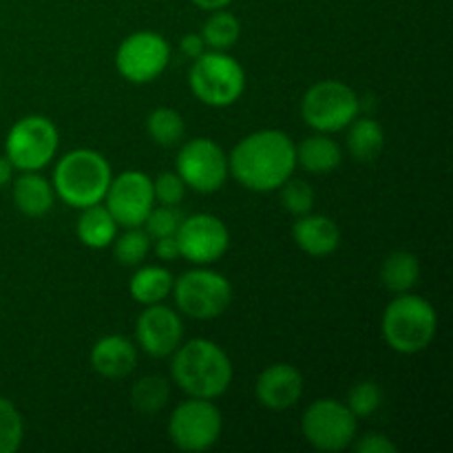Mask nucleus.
<instances>
[{"label": "nucleus", "mask_w": 453, "mask_h": 453, "mask_svg": "<svg viewBox=\"0 0 453 453\" xmlns=\"http://www.w3.org/2000/svg\"><path fill=\"white\" fill-rule=\"evenodd\" d=\"M296 168V146L277 128H264L243 137L228 157V171L252 193L281 188Z\"/></svg>", "instance_id": "nucleus-1"}, {"label": "nucleus", "mask_w": 453, "mask_h": 453, "mask_svg": "<svg viewBox=\"0 0 453 453\" xmlns=\"http://www.w3.org/2000/svg\"><path fill=\"white\" fill-rule=\"evenodd\" d=\"M173 380L190 398L215 401L233 383V363L217 343L193 339L173 352Z\"/></svg>", "instance_id": "nucleus-2"}, {"label": "nucleus", "mask_w": 453, "mask_h": 453, "mask_svg": "<svg viewBox=\"0 0 453 453\" xmlns=\"http://www.w3.org/2000/svg\"><path fill=\"white\" fill-rule=\"evenodd\" d=\"M111 180L113 173L104 155L93 149H75L58 162L51 186L62 202L82 211L102 203Z\"/></svg>", "instance_id": "nucleus-3"}, {"label": "nucleus", "mask_w": 453, "mask_h": 453, "mask_svg": "<svg viewBox=\"0 0 453 453\" xmlns=\"http://www.w3.org/2000/svg\"><path fill=\"white\" fill-rule=\"evenodd\" d=\"M436 330V310L418 295H398L383 312V336L398 354H418L427 349Z\"/></svg>", "instance_id": "nucleus-4"}, {"label": "nucleus", "mask_w": 453, "mask_h": 453, "mask_svg": "<svg viewBox=\"0 0 453 453\" xmlns=\"http://www.w3.org/2000/svg\"><path fill=\"white\" fill-rule=\"evenodd\" d=\"M195 97L206 106H233L246 91V71L226 51H203L195 58L188 73Z\"/></svg>", "instance_id": "nucleus-5"}, {"label": "nucleus", "mask_w": 453, "mask_h": 453, "mask_svg": "<svg viewBox=\"0 0 453 453\" xmlns=\"http://www.w3.org/2000/svg\"><path fill=\"white\" fill-rule=\"evenodd\" d=\"M361 111V100L341 80H321L305 91L301 115L310 128L319 133H336L348 128Z\"/></svg>", "instance_id": "nucleus-6"}, {"label": "nucleus", "mask_w": 453, "mask_h": 453, "mask_svg": "<svg viewBox=\"0 0 453 453\" xmlns=\"http://www.w3.org/2000/svg\"><path fill=\"white\" fill-rule=\"evenodd\" d=\"M177 308L190 319L211 321L221 317L233 301V286L224 274L208 268L188 270L173 283Z\"/></svg>", "instance_id": "nucleus-7"}, {"label": "nucleus", "mask_w": 453, "mask_h": 453, "mask_svg": "<svg viewBox=\"0 0 453 453\" xmlns=\"http://www.w3.org/2000/svg\"><path fill=\"white\" fill-rule=\"evenodd\" d=\"M58 144L60 137L51 119L44 115H27L9 128L4 140V157L22 173L40 171L51 162Z\"/></svg>", "instance_id": "nucleus-8"}, {"label": "nucleus", "mask_w": 453, "mask_h": 453, "mask_svg": "<svg viewBox=\"0 0 453 453\" xmlns=\"http://www.w3.org/2000/svg\"><path fill=\"white\" fill-rule=\"evenodd\" d=\"M224 429L219 407L208 398H190L175 407L168 423V436L181 451L199 453L217 445Z\"/></svg>", "instance_id": "nucleus-9"}, {"label": "nucleus", "mask_w": 453, "mask_h": 453, "mask_svg": "<svg viewBox=\"0 0 453 453\" xmlns=\"http://www.w3.org/2000/svg\"><path fill=\"white\" fill-rule=\"evenodd\" d=\"M358 418L348 405L334 398H319L301 418V432L305 441L319 451H343L357 438Z\"/></svg>", "instance_id": "nucleus-10"}, {"label": "nucleus", "mask_w": 453, "mask_h": 453, "mask_svg": "<svg viewBox=\"0 0 453 453\" xmlns=\"http://www.w3.org/2000/svg\"><path fill=\"white\" fill-rule=\"evenodd\" d=\"M228 157L217 142L208 137H195L186 142L177 153V175L186 188L195 193L212 195L228 180Z\"/></svg>", "instance_id": "nucleus-11"}, {"label": "nucleus", "mask_w": 453, "mask_h": 453, "mask_svg": "<svg viewBox=\"0 0 453 453\" xmlns=\"http://www.w3.org/2000/svg\"><path fill=\"white\" fill-rule=\"evenodd\" d=\"M171 60V47L155 31H135L115 53L119 75L133 84H149L164 73Z\"/></svg>", "instance_id": "nucleus-12"}, {"label": "nucleus", "mask_w": 453, "mask_h": 453, "mask_svg": "<svg viewBox=\"0 0 453 453\" xmlns=\"http://www.w3.org/2000/svg\"><path fill=\"white\" fill-rule=\"evenodd\" d=\"M180 255L195 265L219 261L228 252L230 233L224 221L208 212H197L181 219L175 233Z\"/></svg>", "instance_id": "nucleus-13"}, {"label": "nucleus", "mask_w": 453, "mask_h": 453, "mask_svg": "<svg viewBox=\"0 0 453 453\" xmlns=\"http://www.w3.org/2000/svg\"><path fill=\"white\" fill-rule=\"evenodd\" d=\"M104 199V206L109 208L118 226L140 228L153 211V180L142 171H124L111 180Z\"/></svg>", "instance_id": "nucleus-14"}, {"label": "nucleus", "mask_w": 453, "mask_h": 453, "mask_svg": "<svg viewBox=\"0 0 453 453\" xmlns=\"http://www.w3.org/2000/svg\"><path fill=\"white\" fill-rule=\"evenodd\" d=\"M135 334L137 343L149 357L166 358L181 345L184 323L175 310L162 303H153L146 305L144 312L137 317Z\"/></svg>", "instance_id": "nucleus-15"}, {"label": "nucleus", "mask_w": 453, "mask_h": 453, "mask_svg": "<svg viewBox=\"0 0 453 453\" xmlns=\"http://www.w3.org/2000/svg\"><path fill=\"white\" fill-rule=\"evenodd\" d=\"M257 401L273 411H286L299 403L303 394V376L295 365L274 363L265 367L255 385Z\"/></svg>", "instance_id": "nucleus-16"}, {"label": "nucleus", "mask_w": 453, "mask_h": 453, "mask_svg": "<svg viewBox=\"0 0 453 453\" xmlns=\"http://www.w3.org/2000/svg\"><path fill=\"white\" fill-rule=\"evenodd\" d=\"M137 365V349L127 336L111 334L91 349V367L104 379H127Z\"/></svg>", "instance_id": "nucleus-17"}, {"label": "nucleus", "mask_w": 453, "mask_h": 453, "mask_svg": "<svg viewBox=\"0 0 453 453\" xmlns=\"http://www.w3.org/2000/svg\"><path fill=\"white\" fill-rule=\"evenodd\" d=\"M295 243L310 257H327L341 243V230L334 219L326 215H301L292 228Z\"/></svg>", "instance_id": "nucleus-18"}, {"label": "nucleus", "mask_w": 453, "mask_h": 453, "mask_svg": "<svg viewBox=\"0 0 453 453\" xmlns=\"http://www.w3.org/2000/svg\"><path fill=\"white\" fill-rule=\"evenodd\" d=\"M56 190L51 181L38 175V171L22 173L13 180V203L27 217H44L53 208Z\"/></svg>", "instance_id": "nucleus-19"}, {"label": "nucleus", "mask_w": 453, "mask_h": 453, "mask_svg": "<svg viewBox=\"0 0 453 453\" xmlns=\"http://www.w3.org/2000/svg\"><path fill=\"white\" fill-rule=\"evenodd\" d=\"M75 234L87 248L102 250V248H109L118 237V221L113 219L109 208L93 203V206L82 208V215L75 224Z\"/></svg>", "instance_id": "nucleus-20"}, {"label": "nucleus", "mask_w": 453, "mask_h": 453, "mask_svg": "<svg viewBox=\"0 0 453 453\" xmlns=\"http://www.w3.org/2000/svg\"><path fill=\"white\" fill-rule=\"evenodd\" d=\"M339 144L327 135H312L296 146V164L305 168L312 175H326V173L336 171L341 166Z\"/></svg>", "instance_id": "nucleus-21"}, {"label": "nucleus", "mask_w": 453, "mask_h": 453, "mask_svg": "<svg viewBox=\"0 0 453 453\" xmlns=\"http://www.w3.org/2000/svg\"><path fill=\"white\" fill-rule=\"evenodd\" d=\"M173 283H175V279H173L171 270L162 268V265H146L133 274L128 292L137 303L153 305L162 303L171 295Z\"/></svg>", "instance_id": "nucleus-22"}, {"label": "nucleus", "mask_w": 453, "mask_h": 453, "mask_svg": "<svg viewBox=\"0 0 453 453\" xmlns=\"http://www.w3.org/2000/svg\"><path fill=\"white\" fill-rule=\"evenodd\" d=\"M420 279L418 257L410 250H396L380 265V281L394 295H405L414 290Z\"/></svg>", "instance_id": "nucleus-23"}, {"label": "nucleus", "mask_w": 453, "mask_h": 453, "mask_svg": "<svg viewBox=\"0 0 453 453\" xmlns=\"http://www.w3.org/2000/svg\"><path fill=\"white\" fill-rule=\"evenodd\" d=\"M385 146V131L376 119L357 118L349 124L348 150L358 162H374Z\"/></svg>", "instance_id": "nucleus-24"}, {"label": "nucleus", "mask_w": 453, "mask_h": 453, "mask_svg": "<svg viewBox=\"0 0 453 453\" xmlns=\"http://www.w3.org/2000/svg\"><path fill=\"white\" fill-rule=\"evenodd\" d=\"M239 35H242V22L234 13L224 12V9L212 12V16L202 27L203 42L215 51H228L237 44Z\"/></svg>", "instance_id": "nucleus-25"}, {"label": "nucleus", "mask_w": 453, "mask_h": 453, "mask_svg": "<svg viewBox=\"0 0 453 453\" xmlns=\"http://www.w3.org/2000/svg\"><path fill=\"white\" fill-rule=\"evenodd\" d=\"M146 131L155 144L175 146L184 140L186 124L180 111L171 109V106H159L146 118Z\"/></svg>", "instance_id": "nucleus-26"}, {"label": "nucleus", "mask_w": 453, "mask_h": 453, "mask_svg": "<svg viewBox=\"0 0 453 453\" xmlns=\"http://www.w3.org/2000/svg\"><path fill=\"white\" fill-rule=\"evenodd\" d=\"M171 396V385L164 376H144L131 389V403L140 414H157L166 407Z\"/></svg>", "instance_id": "nucleus-27"}, {"label": "nucleus", "mask_w": 453, "mask_h": 453, "mask_svg": "<svg viewBox=\"0 0 453 453\" xmlns=\"http://www.w3.org/2000/svg\"><path fill=\"white\" fill-rule=\"evenodd\" d=\"M113 255L122 265H140L150 252V234L140 228H127V233L113 239Z\"/></svg>", "instance_id": "nucleus-28"}, {"label": "nucleus", "mask_w": 453, "mask_h": 453, "mask_svg": "<svg viewBox=\"0 0 453 453\" xmlns=\"http://www.w3.org/2000/svg\"><path fill=\"white\" fill-rule=\"evenodd\" d=\"M25 425L16 407L0 396V453H13L20 449Z\"/></svg>", "instance_id": "nucleus-29"}, {"label": "nucleus", "mask_w": 453, "mask_h": 453, "mask_svg": "<svg viewBox=\"0 0 453 453\" xmlns=\"http://www.w3.org/2000/svg\"><path fill=\"white\" fill-rule=\"evenodd\" d=\"M380 403H383V392H380L379 385L374 380H361V383L352 385L345 405L357 418H370L372 414H376Z\"/></svg>", "instance_id": "nucleus-30"}, {"label": "nucleus", "mask_w": 453, "mask_h": 453, "mask_svg": "<svg viewBox=\"0 0 453 453\" xmlns=\"http://www.w3.org/2000/svg\"><path fill=\"white\" fill-rule=\"evenodd\" d=\"M281 203L290 215H308L314 206V190L308 181L303 180H290L281 186Z\"/></svg>", "instance_id": "nucleus-31"}, {"label": "nucleus", "mask_w": 453, "mask_h": 453, "mask_svg": "<svg viewBox=\"0 0 453 453\" xmlns=\"http://www.w3.org/2000/svg\"><path fill=\"white\" fill-rule=\"evenodd\" d=\"M180 224L181 215L177 212V206H159L149 212V217H146V221L142 226H144V230L150 237L159 239L166 237V234H175Z\"/></svg>", "instance_id": "nucleus-32"}, {"label": "nucleus", "mask_w": 453, "mask_h": 453, "mask_svg": "<svg viewBox=\"0 0 453 453\" xmlns=\"http://www.w3.org/2000/svg\"><path fill=\"white\" fill-rule=\"evenodd\" d=\"M153 193L155 202H159L162 206H180L184 202L186 184L177 173H162L153 181Z\"/></svg>", "instance_id": "nucleus-33"}, {"label": "nucleus", "mask_w": 453, "mask_h": 453, "mask_svg": "<svg viewBox=\"0 0 453 453\" xmlns=\"http://www.w3.org/2000/svg\"><path fill=\"white\" fill-rule=\"evenodd\" d=\"M357 441V438H354ZM354 449L358 453H396L398 447L394 445L392 441H389L388 436H383V434H365L363 438H358L357 442H354Z\"/></svg>", "instance_id": "nucleus-34"}, {"label": "nucleus", "mask_w": 453, "mask_h": 453, "mask_svg": "<svg viewBox=\"0 0 453 453\" xmlns=\"http://www.w3.org/2000/svg\"><path fill=\"white\" fill-rule=\"evenodd\" d=\"M155 255L162 261H175L180 259V246H177L175 234H166V237H159L155 243Z\"/></svg>", "instance_id": "nucleus-35"}, {"label": "nucleus", "mask_w": 453, "mask_h": 453, "mask_svg": "<svg viewBox=\"0 0 453 453\" xmlns=\"http://www.w3.org/2000/svg\"><path fill=\"white\" fill-rule=\"evenodd\" d=\"M180 49H181V53H184V56L197 58V56H202L203 51H206V42H203L202 34H199V35L197 34H188V35H184V38H181Z\"/></svg>", "instance_id": "nucleus-36"}, {"label": "nucleus", "mask_w": 453, "mask_h": 453, "mask_svg": "<svg viewBox=\"0 0 453 453\" xmlns=\"http://www.w3.org/2000/svg\"><path fill=\"white\" fill-rule=\"evenodd\" d=\"M193 4H197L199 9H206V12H217V9H226L233 0H190Z\"/></svg>", "instance_id": "nucleus-37"}, {"label": "nucleus", "mask_w": 453, "mask_h": 453, "mask_svg": "<svg viewBox=\"0 0 453 453\" xmlns=\"http://www.w3.org/2000/svg\"><path fill=\"white\" fill-rule=\"evenodd\" d=\"M12 173H13L12 162H9L7 157H0V190L12 181Z\"/></svg>", "instance_id": "nucleus-38"}]
</instances>
